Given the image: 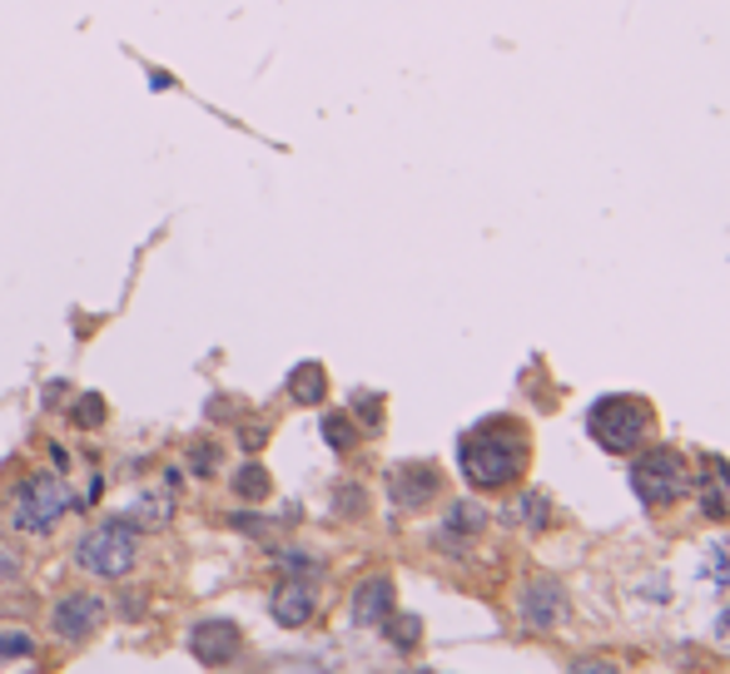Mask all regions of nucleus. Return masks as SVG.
Segmentation results:
<instances>
[{
	"label": "nucleus",
	"instance_id": "7ed1b4c3",
	"mask_svg": "<svg viewBox=\"0 0 730 674\" xmlns=\"http://www.w3.org/2000/svg\"><path fill=\"white\" fill-rule=\"evenodd\" d=\"M75 560L94 581H125L135 570V560H140V526L130 516H110V521H100L94 531L80 535Z\"/></svg>",
	"mask_w": 730,
	"mask_h": 674
},
{
	"label": "nucleus",
	"instance_id": "4468645a",
	"mask_svg": "<svg viewBox=\"0 0 730 674\" xmlns=\"http://www.w3.org/2000/svg\"><path fill=\"white\" fill-rule=\"evenodd\" d=\"M169 516H175V501H169V491H144V496L130 506V521L135 526H165Z\"/></svg>",
	"mask_w": 730,
	"mask_h": 674
},
{
	"label": "nucleus",
	"instance_id": "ddd939ff",
	"mask_svg": "<svg viewBox=\"0 0 730 674\" xmlns=\"http://www.w3.org/2000/svg\"><path fill=\"white\" fill-rule=\"evenodd\" d=\"M289 397H294L298 407H323V397H329V373H323L319 362L294 367V377H289Z\"/></svg>",
	"mask_w": 730,
	"mask_h": 674
},
{
	"label": "nucleus",
	"instance_id": "dca6fc26",
	"mask_svg": "<svg viewBox=\"0 0 730 674\" xmlns=\"http://www.w3.org/2000/svg\"><path fill=\"white\" fill-rule=\"evenodd\" d=\"M234 491H239V501H264L273 491V481H269V471H264L259 462H244L234 471Z\"/></svg>",
	"mask_w": 730,
	"mask_h": 674
},
{
	"label": "nucleus",
	"instance_id": "f257e3e1",
	"mask_svg": "<svg viewBox=\"0 0 730 674\" xmlns=\"http://www.w3.org/2000/svg\"><path fill=\"white\" fill-rule=\"evenodd\" d=\"M527 462H532V431L512 417H492L483 427H472L458 446V466H462V481L472 491H502V487H517L527 477Z\"/></svg>",
	"mask_w": 730,
	"mask_h": 674
},
{
	"label": "nucleus",
	"instance_id": "9d476101",
	"mask_svg": "<svg viewBox=\"0 0 730 674\" xmlns=\"http://www.w3.org/2000/svg\"><path fill=\"white\" fill-rule=\"evenodd\" d=\"M313 610H319V595L304 581H283L279 591L269 595V615L279 620L283 630H304L308 620H313Z\"/></svg>",
	"mask_w": 730,
	"mask_h": 674
},
{
	"label": "nucleus",
	"instance_id": "f3484780",
	"mask_svg": "<svg viewBox=\"0 0 730 674\" xmlns=\"http://www.w3.org/2000/svg\"><path fill=\"white\" fill-rule=\"evenodd\" d=\"M483 526H487V516L477 511L472 501H458V506L448 511V526H443V531H448V541H458V535H462V541H472Z\"/></svg>",
	"mask_w": 730,
	"mask_h": 674
},
{
	"label": "nucleus",
	"instance_id": "a211bd4d",
	"mask_svg": "<svg viewBox=\"0 0 730 674\" xmlns=\"http://www.w3.org/2000/svg\"><path fill=\"white\" fill-rule=\"evenodd\" d=\"M21 660H36V639L25 630H0V664H21Z\"/></svg>",
	"mask_w": 730,
	"mask_h": 674
},
{
	"label": "nucleus",
	"instance_id": "4be33fe9",
	"mask_svg": "<svg viewBox=\"0 0 730 674\" xmlns=\"http://www.w3.org/2000/svg\"><path fill=\"white\" fill-rule=\"evenodd\" d=\"M354 417L363 422L368 431H377V427H383V402H377L373 392H358V397H354Z\"/></svg>",
	"mask_w": 730,
	"mask_h": 674
},
{
	"label": "nucleus",
	"instance_id": "f03ea898",
	"mask_svg": "<svg viewBox=\"0 0 730 674\" xmlns=\"http://www.w3.org/2000/svg\"><path fill=\"white\" fill-rule=\"evenodd\" d=\"M651 427H656V412H651V402H646V397H637V392H612V397H601L597 407L587 412L591 442H597L601 452H612V456L641 452V442L651 437Z\"/></svg>",
	"mask_w": 730,
	"mask_h": 674
},
{
	"label": "nucleus",
	"instance_id": "1a4fd4ad",
	"mask_svg": "<svg viewBox=\"0 0 730 674\" xmlns=\"http://www.w3.org/2000/svg\"><path fill=\"white\" fill-rule=\"evenodd\" d=\"M695 496H701V511L710 521H730V462L726 456H701V466H695Z\"/></svg>",
	"mask_w": 730,
	"mask_h": 674
},
{
	"label": "nucleus",
	"instance_id": "aec40b11",
	"mask_svg": "<svg viewBox=\"0 0 730 674\" xmlns=\"http://www.w3.org/2000/svg\"><path fill=\"white\" fill-rule=\"evenodd\" d=\"M71 422L75 427H100L105 422V397H75V407H71Z\"/></svg>",
	"mask_w": 730,
	"mask_h": 674
},
{
	"label": "nucleus",
	"instance_id": "6e6552de",
	"mask_svg": "<svg viewBox=\"0 0 730 674\" xmlns=\"http://www.w3.org/2000/svg\"><path fill=\"white\" fill-rule=\"evenodd\" d=\"M388 491H393V501H398L402 511H423L427 501H437L443 477H437V466L408 462V466H398V471L388 477Z\"/></svg>",
	"mask_w": 730,
	"mask_h": 674
},
{
	"label": "nucleus",
	"instance_id": "b1692460",
	"mask_svg": "<svg viewBox=\"0 0 730 674\" xmlns=\"http://www.w3.org/2000/svg\"><path fill=\"white\" fill-rule=\"evenodd\" d=\"M21 575V556L15 550H0V581H15Z\"/></svg>",
	"mask_w": 730,
	"mask_h": 674
},
{
	"label": "nucleus",
	"instance_id": "f8f14e48",
	"mask_svg": "<svg viewBox=\"0 0 730 674\" xmlns=\"http://www.w3.org/2000/svg\"><path fill=\"white\" fill-rule=\"evenodd\" d=\"M522 610H527V625L532 630H552L556 620H562V610H566L562 585H556V581H537L527 591V600H522Z\"/></svg>",
	"mask_w": 730,
	"mask_h": 674
},
{
	"label": "nucleus",
	"instance_id": "412c9836",
	"mask_svg": "<svg viewBox=\"0 0 730 674\" xmlns=\"http://www.w3.org/2000/svg\"><path fill=\"white\" fill-rule=\"evenodd\" d=\"M189 471L214 477V471H219V446H214V442H194V446H189Z\"/></svg>",
	"mask_w": 730,
	"mask_h": 674
},
{
	"label": "nucleus",
	"instance_id": "393cba45",
	"mask_svg": "<svg viewBox=\"0 0 730 674\" xmlns=\"http://www.w3.org/2000/svg\"><path fill=\"white\" fill-rule=\"evenodd\" d=\"M716 639H720V645H726V650H730V605H726V610H720V620H716Z\"/></svg>",
	"mask_w": 730,
	"mask_h": 674
},
{
	"label": "nucleus",
	"instance_id": "423d86ee",
	"mask_svg": "<svg viewBox=\"0 0 730 674\" xmlns=\"http://www.w3.org/2000/svg\"><path fill=\"white\" fill-rule=\"evenodd\" d=\"M105 610L110 605L94 591H71V595H60L55 610H50V630L65 645H85V639H94V630L105 625Z\"/></svg>",
	"mask_w": 730,
	"mask_h": 674
},
{
	"label": "nucleus",
	"instance_id": "a878e982",
	"mask_svg": "<svg viewBox=\"0 0 730 674\" xmlns=\"http://www.w3.org/2000/svg\"><path fill=\"white\" fill-rule=\"evenodd\" d=\"M234 526H239V531H248V535H264V521H259V516H234Z\"/></svg>",
	"mask_w": 730,
	"mask_h": 674
},
{
	"label": "nucleus",
	"instance_id": "39448f33",
	"mask_svg": "<svg viewBox=\"0 0 730 674\" xmlns=\"http://www.w3.org/2000/svg\"><path fill=\"white\" fill-rule=\"evenodd\" d=\"M65 511H71V491H65L60 477H46V471L25 477L11 501V521H15V531H25V535H50Z\"/></svg>",
	"mask_w": 730,
	"mask_h": 674
},
{
	"label": "nucleus",
	"instance_id": "2eb2a0df",
	"mask_svg": "<svg viewBox=\"0 0 730 674\" xmlns=\"http://www.w3.org/2000/svg\"><path fill=\"white\" fill-rule=\"evenodd\" d=\"M701 575H706L710 585H720V591L730 585V535H720V541H710V546H706V556H701Z\"/></svg>",
	"mask_w": 730,
	"mask_h": 674
},
{
	"label": "nucleus",
	"instance_id": "0eeeda50",
	"mask_svg": "<svg viewBox=\"0 0 730 674\" xmlns=\"http://www.w3.org/2000/svg\"><path fill=\"white\" fill-rule=\"evenodd\" d=\"M239 650H244V630L234 620H200L189 630V654L200 664H229L239 660Z\"/></svg>",
	"mask_w": 730,
	"mask_h": 674
},
{
	"label": "nucleus",
	"instance_id": "5701e85b",
	"mask_svg": "<svg viewBox=\"0 0 730 674\" xmlns=\"http://www.w3.org/2000/svg\"><path fill=\"white\" fill-rule=\"evenodd\" d=\"M522 516H527V521L537 526V531H542V521H547V501H542V491H527V496H522Z\"/></svg>",
	"mask_w": 730,
	"mask_h": 674
},
{
	"label": "nucleus",
	"instance_id": "20e7f679",
	"mask_svg": "<svg viewBox=\"0 0 730 674\" xmlns=\"http://www.w3.org/2000/svg\"><path fill=\"white\" fill-rule=\"evenodd\" d=\"M631 491L646 501L651 511L661 506H676V501L691 491V466L676 446H646V452L631 462Z\"/></svg>",
	"mask_w": 730,
	"mask_h": 674
},
{
	"label": "nucleus",
	"instance_id": "9b49d317",
	"mask_svg": "<svg viewBox=\"0 0 730 674\" xmlns=\"http://www.w3.org/2000/svg\"><path fill=\"white\" fill-rule=\"evenodd\" d=\"M393 600H398V595H393L388 575H368L354 591V620L358 625H383V620L393 615Z\"/></svg>",
	"mask_w": 730,
	"mask_h": 674
},
{
	"label": "nucleus",
	"instance_id": "6ab92c4d",
	"mask_svg": "<svg viewBox=\"0 0 730 674\" xmlns=\"http://www.w3.org/2000/svg\"><path fill=\"white\" fill-rule=\"evenodd\" d=\"M323 437H329L333 452H354V442H358L354 422L343 417V412H323Z\"/></svg>",
	"mask_w": 730,
	"mask_h": 674
}]
</instances>
